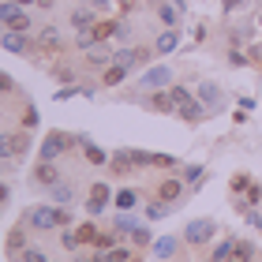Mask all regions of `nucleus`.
<instances>
[{"mask_svg": "<svg viewBox=\"0 0 262 262\" xmlns=\"http://www.w3.org/2000/svg\"><path fill=\"white\" fill-rule=\"evenodd\" d=\"M75 236H79V244H94V240H98L94 225H82V229H75Z\"/></svg>", "mask_w": 262, "mask_h": 262, "instance_id": "nucleus-30", "label": "nucleus"}, {"mask_svg": "<svg viewBox=\"0 0 262 262\" xmlns=\"http://www.w3.org/2000/svg\"><path fill=\"white\" fill-rule=\"evenodd\" d=\"M27 225H34V229H56V225H68V213L56 206H30L27 210Z\"/></svg>", "mask_w": 262, "mask_h": 262, "instance_id": "nucleus-1", "label": "nucleus"}, {"mask_svg": "<svg viewBox=\"0 0 262 262\" xmlns=\"http://www.w3.org/2000/svg\"><path fill=\"white\" fill-rule=\"evenodd\" d=\"M225 262H255V244H247V240H236Z\"/></svg>", "mask_w": 262, "mask_h": 262, "instance_id": "nucleus-9", "label": "nucleus"}, {"mask_svg": "<svg viewBox=\"0 0 262 262\" xmlns=\"http://www.w3.org/2000/svg\"><path fill=\"white\" fill-rule=\"evenodd\" d=\"M71 199H75V187H71V184H60V180H56V184H53V202H56V206H68Z\"/></svg>", "mask_w": 262, "mask_h": 262, "instance_id": "nucleus-14", "label": "nucleus"}, {"mask_svg": "<svg viewBox=\"0 0 262 262\" xmlns=\"http://www.w3.org/2000/svg\"><path fill=\"white\" fill-rule=\"evenodd\" d=\"M86 60H94V68L109 64V60H113V56H109V45H98V41H94L90 49H86Z\"/></svg>", "mask_w": 262, "mask_h": 262, "instance_id": "nucleus-15", "label": "nucleus"}, {"mask_svg": "<svg viewBox=\"0 0 262 262\" xmlns=\"http://www.w3.org/2000/svg\"><path fill=\"white\" fill-rule=\"evenodd\" d=\"M105 202H109V184H94L90 191V202H86V213H101Z\"/></svg>", "mask_w": 262, "mask_h": 262, "instance_id": "nucleus-8", "label": "nucleus"}, {"mask_svg": "<svg viewBox=\"0 0 262 262\" xmlns=\"http://www.w3.org/2000/svg\"><path fill=\"white\" fill-rule=\"evenodd\" d=\"M176 45H180V34H176V30H165L161 38H158V53H172Z\"/></svg>", "mask_w": 262, "mask_h": 262, "instance_id": "nucleus-17", "label": "nucleus"}, {"mask_svg": "<svg viewBox=\"0 0 262 262\" xmlns=\"http://www.w3.org/2000/svg\"><path fill=\"white\" fill-rule=\"evenodd\" d=\"M135 229H139L135 217H127V213H116V232H120V236H131Z\"/></svg>", "mask_w": 262, "mask_h": 262, "instance_id": "nucleus-22", "label": "nucleus"}, {"mask_svg": "<svg viewBox=\"0 0 262 262\" xmlns=\"http://www.w3.org/2000/svg\"><path fill=\"white\" fill-rule=\"evenodd\" d=\"M15 4H38V0H15Z\"/></svg>", "mask_w": 262, "mask_h": 262, "instance_id": "nucleus-48", "label": "nucleus"}, {"mask_svg": "<svg viewBox=\"0 0 262 262\" xmlns=\"http://www.w3.org/2000/svg\"><path fill=\"white\" fill-rule=\"evenodd\" d=\"M225 11H236V8H244V0H221Z\"/></svg>", "mask_w": 262, "mask_h": 262, "instance_id": "nucleus-44", "label": "nucleus"}, {"mask_svg": "<svg viewBox=\"0 0 262 262\" xmlns=\"http://www.w3.org/2000/svg\"><path fill=\"white\" fill-rule=\"evenodd\" d=\"M15 154V135H0V161Z\"/></svg>", "mask_w": 262, "mask_h": 262, "instance_id": "nucleus-27", "label": "nucleus"}, {"mask_svg": "<svg viewBox=\"0 0 262 262\" xmlns=\"http://www.w3.org/2000/svg\"><path fill=\"white\" fill-rule=\"evenodd\" d=\"M127 75V68H120V64H116V68H109V71H105V82H109V86H116V82H120Z\"/></svg>", "mask_w": 262, "mask_h": 262, "instance_id": "nucleus-29", "label": "nucleus"}, {"mask_svg": "<svg viewBox=\"0 0 262 262\" xmlns=\"http://www.w3.org/2000/svg\"><path fill=\"white\" fill-rule=\"evenodd\" d=\"M34 176H38V184H45V187H53L56 180H60V172H56V165H53V161H41L38 169H34Z\"/></svg>", "mask_w": 262, "mask_h": 262, "instance_id": "nucleus-10", "label": "nucleus"}, {"mask_svg": "<svg viewBox=\"0 0 262 262\" xmlns=\"http://www.w3.org/2000/svg\"><path fill=\"white\" fill-rule=\"evenodd\" d=\"M169 79H172V71L165 68V64H158V68H150L146 75H142V82H139V86H142V90H158V86H165Z\"/></svg>", "mask_w": 262, "mask_h": 262, "instance_id": "nucleus-6", "label": "nucleus"}, {"mask_svg": "<svg viewBox=\"0 0 262 262\" xmlns=\"http://www.w3.org/2000/svg\"><path fill=\"white\" fill-rule=\"evenodd\" d=\"M34 124H38V109H27V113H23V127H34Z\"/></svg>", "mask_w": 262, "mask_h": 262, "instance_id": "nucleus-38", "label": "nucleus"}, {"mask_svg": "<svg viewBox=\"0 0 262 262\" xmlns=\"http://www.w3.org/2000/svg\"><path fill=\"white\" fill-rule=\"evenodd\" d=\"M79 139H71V135H60V131H53V135H45L41 142V161H56L68 146H75Z\"/></svg>", "mask_w": 262, "mask_h": 262, "instance_id": "nucleus-2", "label": "nucleus"}, {"mask_svg": "<svg viewBox=\"0 0 262 262\" xmlns=\"http://www.w3.org/2000/svg\"><path fill=\"white\" fill-rule=\"evenodd\" d=\"M8 199V184H0V202H4Z\"/></svg>", "mask_w": 262, "mask_h": 262, "instance_id": "nucleus-47", "label": "nucleus"}, {"mask_svg": "<svg viewBox=\"0 0 262 262\" xmlns=\"http://www.w3.org/2000/svg\"><path fill=\"white\" fill-rule=\"evenodd\" d=\"M172 98H176V105H184V101H191V94H187L184 86H172Z\"/></svg>", "mask_w": 262, "mask_h": 262, "instance_id": "nucleus-40", "label": "nucleus"}, {"mask_svg": "<svg viewBox=\"0 0 262 262\" xmlns=\"http://www.w3.org/2000/svg\"><path fill=\"white\" fill-rule=\"evenodd\" d=\"M94 244H98V247H101V251H113V244H116V236H98V240H94Z\"/></svg>", "mask_w": 262, "mask_h": 262, "instance_id": "nucleus-39", "label": "nucleus"}, {"mask_svg": "<svg viewBox=\"0 0 262 262\" xmlns=\"http://www.w3.org/2000/svg\"><path fill=\"white\" fill-rule=\"evenodd\" d=\"M251 187V176L247 172H240V176H232V195H240V191H247Z\"/></svg>", "mask_w": 262, "mask_h": 262, "instance_id": "nucleus-28", "label": "nucleus"}, {"mask_svg": "<svg viewBox=\"0 0 262 262\" xmlns=\"http://www.w3.org/2000/svg\"><path fill=\"white\" fill-rule=\"evenodd\" d=\"M41 49H60V38H56V27L41 30Z\"/></svg>", "mask_w": 262, "mask_h": 262, "instance_id": "nucleus-24", "label": "nucleus"}, {"mask_svg": "<svg viewBox=\"0 0 262 262\" xmlns=\"http://www.w3.org/2000/svg\"><path fill=\"white\" fill-rule=\"evenodd\" d=\"M146 217H150V221L169 217V202H165V199H158V202H146Z\"/></svg>", "mask_w": 262, "mask_h": 262, "instance_id": "nucleus-16", "label": "nucleus"}, {"mask_svg": "<svg viewBox=\"0 0 262 262\" xmlns=\"http://www.w3.org/2000/svg\"><path fill=\"white\" fill-rule=\"evenodd\" d=\"M154 165H161V169H172L176 158H172V154H154Z\"/></svg>", "mask_w": 262, "mask_h": 262, "instance_id": "nucleus-34", "label": "nucleus"}, {"mask_svg": "<svg viewBox=\"0 0 262 262\" xmlns=\"http://www.w3.org/2000/svg\"><path fill=\"white\" fill-rule=\"evenodd\" d=\"M8 27H11V30H23V34H27V30H30V15H27V11H23V8H19L15 15L8 19Z\"/></svg>", "mask_w": 262, "mask_h": 262, "instance_id": "nucleus-21", "label": "nucleus"}, {"mask_svg": "<svg viewBox=\"0 0 262 262\" xmlns=\"http://www.w3.org/2000/svg\"><path fill=\"white\" fill-rule=\"evenodd\" d=\"M199 101L202 105H206V113H217L221 109V86H217V82H199Z\"/></svg>", "mask_w": 262, "mask_h": 262, "instance_id": "nucleus-3", "label": "nucleus"}, {"mask_svg": "<svg viewBox=\"0 0 262 262\" xmlns=\"http://www.w3.org/2000/svg\"><path fill=\"white\" fill-rule=\"evenodd\" d=\"M30 150V135L23 131V135H15V154H27Z\"/></svg>", "mask_w": 262, "mask_h": 262, "instance_id": "nucleus-35", "label": "nucleus"}, {"mask_svg": "<svg viewBox=\"0 0 262 262\" xmlns=\"http://www.w3.org/2000/svg\"><path fill=\"white\" fill-rule=\"evenodd\" d=\"M247 202H251V206H255V202H262V187H255V184L247 187Z\"/></svg>", "mask_w": 262, "mask_h": 262, "instance_id": "nucleus-41", "label": "nucleus"}, {"mask_svg": "<svg viewBox=\"0 0 262 262\" xmlns=\"http://www.w3.org/2000/svg\"><path fill=\"white\" fill-rule=\"evenodd\" d=\"M150 109H154V113H172V109H176V98H172V90H161V94H154Z\"/></svg>", "mask_w": 262, "mask_h": 262, "instance_id": "nucleus-11", "label": "nucleus"}, {"mask_svg": "<svg viewBox=\"0 0 262 262\" xmlns=\"http://www.w3.org/2000/svg\"><path fill=\"white\" fill-rule=\"evenodd\" d=\"M113 64H120V68H127V71H131V68L139 64V53H135V49H120V53L113 56Z\"/></svg>", "mask_w": 262, "mask_h": 262, "instance_id": "nucleus-20", "label": "nucleus"}, {"mask_svg": "<svg viewBox=\"0 0 262 262\" xmlns=\"http://www.w3.org/2000/svg\"><path fill=\"white\" fill-rule=\"evenodd\" d=\"M131 236H135V244H150V232H146V229H142V225H139V229H135V232H131Z\"/></svg>", "mask_w": 262, "mask_h": 262, "instance_id": "nucleus-42", "label": "nucleus"}, {"mask_svg": "<svg viewBox=\"0 0 262 262\" xmlns=\"http://www.w3.org/2000/svg\"><path fill=\"white\" fill-rule=\"evenodd\" d=\"M23 262H45V255H41V251H34V247H30V251H27V258H23Z\"/></svg>", "mask_w": 262, "mask_h": 262, "instance_id": "nucleus-43", "label": "nucleus"}, {"mask_svg": "<svg viewBox=\"0 0 262 262\" xmlns=\"http://www.w3.org/2000/svg\"><path fill=\"white\" fill-rule=\"evenodd\" d=\"M116 206H120V210H131V206H135V191H120V195H116Z\"/></svg>", "mask_w": 262, "mask_h": 262, "instance_id": "nucleus-31", "label": "nucleus"}, {"mask_svg": "<svg viewBox=\"0 0 262 262\" xmlns=\"http://www.w3.org/2000/svg\"><path fill=\"white\" fill-rule=\"evenodd\" d=\"M113 169H116V172H131V169H135V161H131V150L116 154V158H113Z\"/></svg>", "mask_w": 262, "mask_h": 262, "instance_id": "nucleus-23", "label": "nucleus"}, {"mask_svg": "<svg viewBox=\"0 0 262 262\" xmlns=\"http://www.w3.org/2000/svg\"><path fill=\"white\" fill-rule=\"evenodd\" d=\"M158 15H161V23L176 27V19H180V8H172V4H161V8H158Z\"/></svg>", "mask_w": 262, "mask_h": 262, "instance_id": "nucleus-25", "label": "nucleus"}, {"mask_svg": "<svg viewBox=\"0 0 262 262\" xmlns=\"http://www.w3.org/2000/svg\"><path fill=\"white\" fill-rule=\"evenodd\" d=\"M247 60H251V56H244L240 49H232V53H229V64H232V68H247Z\"/></svg>", "mask_w": 262, "mask_h": 262, "instance_id": "nucleus-33", "label": "nucleus"}, {"mask_svg": "<svg viewBox=\"0 0 262 262\" xmlns=\"http://www.w3.org/2000/svg\"><path fill=\"white\" fill-rule=\"evenodd\" d=\"M79 146L86 150V158H90L94 165H105V161H109V158H105V150H101V146H94V142H86V139H79Z\"/></svg>", "mask_w": 262, "mask_h": 262, "instance_id": "nucleus-18", "label": "nucleus"}, {"mask_svg": "<svg viewBox=\"0 0 262 262\" xmlns=\"http://www.w3.org/2000/svg\"><path fill=\"white\" fill-rule=\"evenodd\" d=\"M105 4H109V0H90V8H105Z\"/></svg>", "mask_w": 262, "mask_h": 262, "instance_id": "nucleus-46", "label": "nucleus"}, {"mask_svg": "<svg viewBox=\"0 0 262 262\" xmlns=\"http://www.w3.org/2000/svg\"><path fill=\"white\" fill-rule=\"evenodd\" d=\"M116 30H120V23H98V27H94V34H98V41H105V38H113Z\"/></svg>", "mask_w": 262, "mask_h": 262, "instance_id": "nucleus-26", "label": "nucleus"}, {"mask_svg": "<svg viewBox=\"0 0 262 262\" xmlns=\"http://www.w3.org/2000/svg\"><path fill=\"white\" fill-rule=\"evenodd\" d=\"M71 23H75V30H94V11L90 8H75L71 11Z\"/></svg>", "mask_w": 262, "mask_h": 262, "instance_id": "nucleus-12", "label": "nucleus"}, {"mask_svg": "<svg viewBox=\"0 0 262 262\" xmlns=\"http://www.w3.org/2000/svg\"><path fill=\"white\" fill-rule=\"evenodd\" d=\"M176 113H180V120H184V124H199L202 116H210V113H206V105L195 101V98H191V101H184V105H176Z\"/></svg>", "mask_w": 262, "mask_h": 262, "instance_id": "nucleus-7", "label": "nucleus"}, {"mask_svg": "<svg viewBox=\"0 0 262 262\" xmlns=\"http://www.w3.org/2000/svg\"><path fill=\"white\" fill-rule=\"evenodd\" d=\"M154 255H158V258H172L176 255V236H161V240H154Z\"/></svg>", "mask_w": 262, "mask_h": 262, "instance_id": "nucleus-13", "label": "nucleus"}, {"mask_svg": "<svg viewBox=\"0 0 262 262\" xmlns=\"http://www.w3.org/2000/svg\"><path fill=\"white\" fill-rule=\"evenodd\" d=\"M180 191H184V184H180V180H165L158 195H161L165 202H172V199H180Z\"/></svg>", "mask_w": 262, "mask_h": 262, "instance_id": "nucleus-19", "label": "nucleus"}, {"mask_svg": "<svg viewBox=\"0 0 262 262\" xmlns=\"http://www.w3.org/2000/svg\"><path fill=\"white\" fill-rule=\"evenodd\" d=\"M15 11H19V4H15V0H11V4H0V19H11V15H15Z\"/></svg>", "mask_w": 262, "mask_h": 262, "instance_id": "nucleus-37", "label": "nucleus"}, {"mask_svg": "<svg viewBox=\"0 0 262 262\" xmlns=\"http://www.w3.org/2000/svg\"><path fill=\"white\" fill-rule=\"evenodd\" d=\"M0 45H4L8 53H15V56H23V53H30V38L23 30H8L4 38H0Z\"/></svg>", "mask_w": 262, "mask_h": 262, "instance_id": "nucleus-5", "label": "nucleus"}, {"mask_svg": "<svg viewBox=\"0 0 262 262\" xmlns=\"http://www.w3.org/2000/svg\"><path fill=\"white\" fill-rule=\"evenodd\" d=\"M232 244H236V240H225V244H217V251H213V262H225V258H229Z\"/></svg>", "mask_w": 262, "mask_h": 262, "instance_id": "nucleus-32", "label": "nucleus"}, {"mask_svg": "<svg viewBox=\"0 0 262 262\" xmlns=\"http://www.w3.org/2000/svg\"><path fill=\"white\" fill-rule=\"evenodd\" d=\"M11 90H15V79H11V75H4V71H0V94H11Z\"/></svg>", "mask_w": 262, "mask_h": 262, "instance_id": "nucleus-36", "label": "nucleus"}, {"mask_svg": "<svg viewBox=\"0 0 262 262\" xmlns=\"http://www.w3.org/2000/svg\"><path fill=\"white\" fill-rule=\"evenodd\" d=\"M210 236H213V221H191V225H187V232H184V240L191 247H199V244H206Z\"/></svg>", "mask_w": 262, "mask_h": 262, "instance_id": "nucleus-4", "label": "nucleus"}, {"mask_svg": "<svg viewBox=\"0 0 262 262\" xmlns=\"http://www.w3.org/2000/svg\"><path fill=\"white\" fill-rule=\"evenodd\" d=\"M109 262H127V251H109Z\"/></svg>", "mask_w": 262, "mask_h": 262, "instance_id": "nucleus-45", "label": "nucleus"}]
</instances>
